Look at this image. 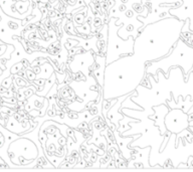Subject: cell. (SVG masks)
Masks as SVG:
<instances>
[{
    "label": "cell",
    "instance_id": "1",
    "mask_svg": "<svg viewBox=\"0 0 193 172\" xmlns=\"http://www.w3.org/2000/svg\"><path fill=\"white\" fill-rule=\"evenodd\" d=\"M184 22L169 15L148 24L135 37L133 54L147 64L168 55L181 37Z\"/></svg>",
    "mask_w": 193,
    "mask_h": 172
},
{
    "label": "cell",
    "instance_id": "2",
    "mask_svg": "<svg viewBox=\"0 0 193 172\" xmlns=\"http://www.w3.org/2000/svg\"><path fill=\"white\" fill-rule=\"evenodd\" d=\"M147 64L134 54L122 55L104 70L103 97L107 101L133 93L143 82Z\"/></svg>",
    "mask_w": 193,
    "mask_h": 172
},
{
    "label": "cell",
    "instance_id": "3",
    "mask_svg": "<svg viewBox=\"0 0 193 172\" xmlns=\"http://www.w3.org/2000/svg\"><path fill=\"white\" fill-rule=\"evenodd\" d=\"M171 67L182 68L185 76L191 73L193 68V48L189 46L184 40L179 39L168 55L147 64V73L156 74L157 71L161 68L164 71V74H168L169 68Z\"/></svg>",
    "mask_w": 193,
    "mask_h": 172
},
{
    "label": "cell",
    "instance_id": "4",
    "mask_svg": "<svg viewBox=\"0 0 193 172\" xmlns=\"http://www.w3.org/2000/svg\"><path fill=\"white\" fill-rule=\"evenodd\" d=\"M8 153L10 159L16 157L18 163H22L23 160L33 161L38 156V149L31 140L21 138L12 142L9 145Z\"/></svg>",
    "mask_w": 193,
    "mask_h": 172
},
{
    "label": "cell",
    "instance_id": "5",
    "mask_svg": "<svg viewBox=\"0 0 193 172\" xmlns=\"http://www.w3.org/2000/svg\"><path fill=\"white\" fill-rule=\"evenodd\" d=\"M3 12L15 19H24L31 14L33 9L32 0H0Z\"/></svg>",
    "mask_w": 193,
    "mask_h": 172
},
{
    "label": "cell",
    "instance_id": "6",
    "mask_svg": "<svg viewBox=\"0 0 193 172\" xmlns=\"http://www.w3.org/2000/svg\"><path fill=\"white\" fill-rule=\"evenodd\" d=\"M166 129L173 134L182 133L190 126L188 114L181 109H172L164 118Z\"/></svg>",
    "mask_w": 193,
    "mask_h": 172
},
{
    "label": "cell",
    "instance_id": "7",
    "mask_svg": "<svg viewBox=\"0 0 193 172\" xmlns=\"http://www.w3.org/2000/svg\"><path fill=\"white\" fill-rule=\"evenodd\" d=\"M181 6H176L169 10V15L185 21L190 18V30L193 32V0H182Z\"/></svg>",
    "mask_w": 193,
    "mask_h": 172
}]
</instances>
